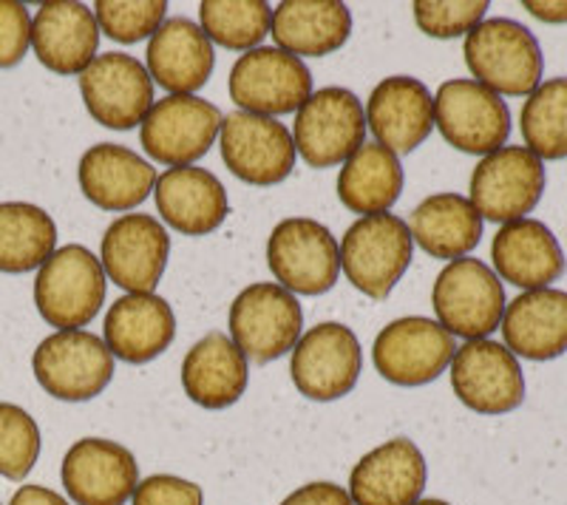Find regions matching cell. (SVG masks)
Instances as JSON below:
<instances>
[{
	"instance_id": "cell-39",
	"label": "cell",
	"mask_w": 567,
	"mask_h": 505,
	"mask_svg": "<svg viewBox=\"0 0 567 505\" xmlns=\"http://www.w3.org/2000/svg\"><path fill=\"white\" fill-rule=\"evenodd\" d=\"M32 45V18L23 3L0 0V69H12Z\"/></svg>"
},
{
	"instance_id": "cell-20",
	"label": "cell",
	"mask_w": 567,
	"mask_h": 505,
	"mask_svg": "<svg viewBox=\"0 0 567 505\" xmlns=\"http://www.w3.org/2000/svg\"><path fill=\"white\" fill-rule=\"evenodd\" d=\"M367 128L374 143L392 154H412L434 128V97L417 78H386L374 85L367 103Z\"/></svg>"
},
{
	"instance_id": "cell-36",
	"label": "cell",
	"mask_w": 567,
	"mask_h": 505,
	"mask_svg": "<svg viewBox=\"0 0 567 505\" xmlns=\"http://www.w3.org/2000/svg\"><path fill=\"white\" fill-rule=\"evenodd\" d=\"M40 457V429L27 409L0 403V477L23 480Z\"/></svg>"
},
{
	"instance_id": "cell-40",
	"label": "cell",
	"mask_w": 567,
	"mask_h": 505,
	"mask_svg": "<svg viewBox=\"0 0 567 505\" xmlns=\"http://www.w3.org/2000/svg\"><path fill=\"white\" fill-rule=\"evenodd\" d=\"M134 505H205V494L196 483L176 474H151L136 486Z\"/></svg>"
},
{
	"instance_id": "cell-15",
	"label": "cell",
	"mask_w": 567,
	"mask_h": 505,
	"mask_svg": "<svg viewBox=\"0 0 567 505\" xmlns=\"http://www.w3.org/2000/svg\"><path fill=\"white\" fill-rule=\"evenodd\" d=\"M219 148L227 171L256 188H270L287 179L298 156L287 125L247 111H233L221 120Z\"/></svg>"
},
{
	"instance_id": "cell-2",
	"label": "cell",
	"mask_w": 567,
	"mask_h": 505,
	"mask_svg": "<svg viewBox=\"0 0 567 505\" xmlns=\"http://www.w3.org/2000/svg\"><path fill=\"white\" fill-rule=\"evenodd\" d=\"M105 270L89 247L65 245L54 250L34 279V305L45 324L80 330L105 305Z\"/></svg>"
},
{
	"instance_id": "cell-30",
	"label": "cell",
	"mask_w": 567,
	"mask_h": 505,
	"mask_svg": "<svg viewBox=\"0 0 567 505\" xmlns=\"http://www.w3.org/2000/svg\"><path fill=\"white\" fill-rule=\"evenodd\" d=\"M270 34L281 52L323 58L349 40L352 12L338 0H284L272 9Z\"/></svg>"
},
{
	"instance_id": "cell-18",
	"label": "cell",
	"mask_w": 567,
	"mask_h": 505,
	"mask_svg": "<svg viewBox=\"0 0 567 505\" xmlns=\"http://www.w3.org/2000/svg\"><path fill=\"white\" fill-rule=\"evenodd\" d=\"M171 236L148 214H125L105 227L100 265L125 292H154L168 267Z\"/></svg>"
},
{
	"instance_id": "cell-5",
	"label": "cell",
	"mask_w": 567,
	"mask_h": 505,
	"mask_svg": "<svg viewBox=\"0 0 567 505\" xmlns=\"http://www.w3.org/2000/svg\"><path fill=\"white\" fill-rule=\"evenodd\" d=\"M367 140V111L349 89L329 85L312 91L298 109L292 143L310 168L343 165Z\"/></svg>"
},
{
	"instance_id": "cell-43",
	"label": "cell",
	"mask_w": 567,
	"mask_h": 505,
	"mask_svg": "<svg viewBox=\"0 0 567 505\" xmlns=\"http://www.w3.org/2000/svg\"><path fill=\"white\" fill-rule=\"evenodd\" d=\"M525 9L542 23H567V0H525Z\"/></svg>"
},
{
	"instance_id": "cell-38",
	"label": "cell",
	"mask_w": 567,
	"mask_h": 505,
	"mask_svg": "<svg viewBox=\"0 0 567 505\" xmlns=\"http://www.w3.org/2000/svg\"><path fill=\"white\" fill-rule=\"evenodd\" d=\"M414 20H417L420 32L429 38H460L468 34L471 29H477L485 20L488 3L485 0H417L414 3Z\"/></svg>"
},
{
	"instance_id": "cell-31",
	"label": "cell",
	"mask_w": 567,
	"mask_h": 505,
	"mask_svg": "<svg viewBox=\"0 0 567 505\" xmlns=\"http://www.w3.org/2000/svg\"><path fill=\"white\" fill-rule=\"evenodd\" d=\"M412 241L432 259H465L483 239V216L460 194H434L412 210Z\"/></svg>"
},
{
	"instance_id": "cell-16",
	"label": "cell",
	"mask_w": 567,
	"mask_h": 505,
	"mask_svg": "<svg viewBox=\"0 0 567 505\" xmlns=\"http://www.w3.org/2000/svg\"><path fill=\"white\" fill-rule=\"evenodd\" d=\"M361 341L338 321L316 324L292 347V383L310 401L327 403L349 395L361 378Z\"/></svg>"
},
{
	"instance_id": "cell-25",
	"label": "cell",
	"mask_w": 567,
	"mask_h": 505,
	"mask_svg": "<svg viewBox=\"0 0 567 505\" xmlns=\"http://www.w3.org/2000/svg\"><path fill=\"white\" fill-rule=\"evenodd\" d=\"M80 190L97 208L123 214L140 208L156 188V168L125 145H91L78 168Z\"/></svg>"
},
{
	"instance_id": "cell-13",
	"label": "cell",
	"mask_w": 567,
	"mask_h": 505,
	"mask_svg": "<svg viewBox=\"0 0 567 505\" xmlns=\"http://www.w3.org/2000/svg\"><path fill=\"white\" fill-rule=\"evenodd\" d=\"M221 120L219 109L196 94H168L156 100L148 117L142 120V148L159 165H194L216 143Z\"/></svg>"
},
{
	"instance_id": "cell-22",
	"label": "cell",
	"mask_w": 567,
	"mask_h": 505,
	"mask_svg": "<svg viewBox=\"0 0 567 505\" xmlns=\"http://www.w3.org/2000/svg\"><path fill=\"white\" fill-rule=\"evenodd\" d=\"M176 338V316L156 292H125L105 312L103 341L125 363H148Z\"/></svg>"
},
{
	"instance_id": "cell-17",
	"label": "cell",
	"mask_w": 567,
	"mask_h": 505,
	"mask_svg": "<svg viewBox=\"0 0 567 505\" xmlns=\"http://www.w3.org/2000/svg\"><path fill=\"white\" fill-rule=\"evenodd\" d=\"M80 94L91 117L114 131L142 125L156 103L148 69L123 52H105L91 60L80 74Z\"/></svg>"
},
{
	"instance_id": "cell-8",
	"label": "cell",
	"mask_w": 567,
	"mask_h": 505,
	"mask_svg": "<svg viewBox=\"0 0 567 505\" xmlns=\"http://www.w3.org/2000/svg\"><path fill=\"white\" fill-rule=\"evenodd\" d=\"M301 305L281 285L256 281L233 298L230 338L250 361L270 363L287 355L301 338Z\"/></svg>"
},
{
	"instance_id": "cell-9",
	"label": "cell",
	"mask_w": 567,
	"mask_h": 505,
	"mask_svg": "<svg viewBox=\"0 0 567 505\" xmlns=\"http://www.w3.org/2000/svg\"><path fill=\"white\" fill-rule=\"evenodd\" d=\"M545 163L523 145H505L483 156L471 174L468 202L477 208L483 221L508 225L528 219L545 194Z\"/></svg>"
},
{
	"instance_id": "cell-21",
	"label": "cell",
	"mask_w": 567,
	"mask_h": 505,
	"mask_svg": "<svg viewBox=\"0 0 567 505\" xmlns=\"http://www.w3.org/2000/svg\"><path fill=\"white\" fill-rule=\"evenodd\" d=\"M425 457L409 437H394L372 449L349 474V497L354 505H414L423 499Z\"/></svg>"
},
{
	"instance_id": "cell-37",
	"label": "cell",
	"mask_w": 567,
	"mask_h": 505,
	"mask_svg": "<svg viewBox=\"0 0 567 505\" xmlns=\"http://www.w3.org/2000/svg\"><path fill=\"white\" fill-rule=\"evenodd\" d=\"M94 18L105 38L116 43H140L145 38H154L156 29L168 20V3L165 0H142V3L97 0Z\"/></svg>"
},
{
	"instance_id": "cell-12",
	"label": "cell",
	"mask_w": 567,
	"mask_h": 505,
	"mask_svg": "<svg viewBox=\"0 0 567 505\" xmlns=\"http://www.w3.org/2000/svg\"><path fill=\"white\" fill-rule=\"evenodd\" d=\"M452 389L457 401L477 415H508L523 406L525 375L505 343L480 338L454 352Z\"/></svg>"
},
{
	"instance_id": "cell-6",
	"label": "cell",
	"mask_w": 567,
	"mask_h": 505,
	"mask_svg": "<svg viewBox=\"0 0 567 505\" xmlns=\"http://www.w3.org/2000/svg\"><path fill=\"white\" fill-rule=\"evenodd\" d=\"M32 372L58 401H91L103 395L114 378V355L94 332L60 330L38 343Z\"/></svg>"
},
{
	"instance_id": "cell-33",
	"label": "cell",
	"mask_w": 567,
	"mask_h": 505,
	"mask_svg": "<svg viewBox=\"0 0 567 505\" xmlns=\"http://www.w3.org/2000/svg\"><path fill=\"white\" fill-rule=\"evenodd\" d=\"M58 250V225L29 202H0V272H29Z\"/></svg>"
},
{
	"instance_id": "cell-7",
	"label": "cell",
	"mask_w": 567,
	"mask_h": 505,
	"mask_svg": "<svg viewBox=\"0 0 567 505\" xmlns=\"http://www.w3.org/2000/svg\"><path fill=\"white\" fill-rule=\"evenodd\" d=\"M230 97L247 114L281 117L312 97V74L301 58L278 45H258L230 69Z\"/></svg>"
},
{
	"instance_id": "cell-4",
	"label": "cell",
	"mask_w": 567,
	"mask_h": 505,
	"mask_svg": "<svg viewBox=\"0 0 567 505\" xmlns=\"http://www.w3.org/2000/svg\"><path fill=\"white\" fill-rule=\"evenodd\" d=\"M412 234L394 214L363 216L343 234L341 270L369 298H386L412 265Z\"/></svg>"
},
{
	"instance_id": "cell-44",
	"label": "cell",
	"mask_w": 567,
	"mask_h": 505,
	"mask_svg": "<svg viewBox=\"0 0 567 505\" xmlns=\"http://www.w3.org/2000/svg\"><path fill=\"white\" fill-rule=\"evenodd\" d=\"M414 505H452V503H445V499H417V503Z\"/></svg>"
},
{
	"instance_id": "cell-41",
	"label": "cell",
	"mask_w": 567,
	"mask_h": 505,
	"mask_svg": "<svg viewBox=\"0 0 567 505\" xmlns=\"http://www.w3.org/2000/svg\"><path fill=\"white\" fill-rule=\"evenodd\" d=\"M278 505H354V503L352 497H349L347 488L336 486V483H327V480H318V483H307V486L287 494Z\"/></svg>"
},
{
	"instance_id": "cell-26",
	"label": "cell",
	"mask_w": 567,
	"mask_h": 505,
	"mask_svg": "<svg viewBox=\"0 0 567 505\" xmlns=\"http://www.w3.org/2000/svg\"><path fill=\"white\" fill-rule=\"evenodd\" d=\"M32 49L49 72L83 74L100 49L94 9L71 0L43 3L32 18Z\"/></svg>"
},
{
	"instance_id": "cell-29",
	"label": "cell",
	"mask_w": 567,
	"mask_h": 505,
	"mask_svg": "<svg viewBox=\"0 0 567 505\" xmlns=\"http://www.w3.org/2000/svg\"><path fill=\"white\" fill-rule=\"evenodd\" d=\"M247 358L221 332H207L187 350L182 361L185 395L202 409H227L247 392Z\"/></svg>"
},
{
	"instance_id": "cell-19",
	"label": "cell",
	"mask_w": 567,
	"mask_h": 505,
	"mask_svg": "<svg viewBox=\"0 0 567 505\" xmlns=\"http://www.w3.org/2000/svg\"><path fill=\"white\" fill-rule=\"evenodd\" d=\"M63 486L78 505H125L140 486V463L120 443L83 437L65 452Z\"/></svg>"
},
{
	"instance_id": "cell-27",
	"label": "cell",
	"mask_w": 567,
	"mask_h": 505,
	"mask_svg": "<svg viewBox=\"0 0 567 505\" xmlns=\"http://www.w3.org/2000/svg\"><path fill=\"white\" fill-rule=\"evenodd\" d=\"M216 54L202 27L190 18H168L151 38L145 69L168 94H194L210 80Z\"/></svg>"
},
{
	"instance_id": "cell-35",
	"label": "cell",
	"mask_w": 567,
	"mask_h": 505,
	"mask_svg": "<svg viewBox=\"0 0 567 505\" xmlns=\"http://www.w3.org/2000/svg\"><path fill=\"white\" fill-rule=\"evenodd\" d=\"M272 9L265 0H205L199 3V27L210 43L230 52H252L270 34Z\"/></svg>"
},
{
	"instance_id": "cell-32",
	"label": "cell",
	"mask_w": 567,
	"mask_h": 505,
	"mask_svg": "<svg viewBox=\"0 0 567 505\" xmlns=\"http://www.w3.org/2000/svg\"><path fill=\"white\" fill-rule=\"evenodd\" d=\"M400 194H403V168L398 154L378 143H363L338 174V196L354 214H386Z\"/></svg>"
},
{
	"instance_id": "cell-28",
	"label": "cell",
	"mask_w": 567,
	"mask_h": 505,
	"mask_svg": "<svg viewBox=\"0 0 567 505\" xmlns=\"http://www.w3.org/2000/svg\"><path fill=\"white\" fill-rule=\"evenodd\" d=\"M505 347L516 358L554 361L567 352V292L542 287L525 290L505 305L503 324Z\"/></svg>"
},
{
	"instance_id": "cell-34",
	"label": "cell",
	"mask_w": 567,
	"mask_h": 505,
	"mask_svg": "<svg viewBox=\"0 0 567 505\" xmlns=\"http://www.w3.org/2000/svg\"><path fill=\"white\" fill-rule=\"evenodd\" d=\"M519 128L530 154L545 159L567 156V78L545 80L528 94Z\"/></svg>"
},
{
	"instance_id": "cell-42",
	"label": "cell",
	"mask_w": 567,
	"mask_h": 505,
	"mask_svg": "<svg viewBox=\"0 0 567 505\" xmlns=\"http://www.w3.org/2000/svg\"><path fill=\"white\" fill-rule=\"evenodd\" d=\"M9 505H69V499L45 486H20Z\"/></svg>"
},
{
	"instance_id": "cell-23",
	"label": "cell",
	"mask_w": 567,
	"mask_h": 505,
	"mask_svg": "<svg viewBox=\"0 0 567 505\" xmlns=\"http://www.w3.org/2000/svg\"><path fill=\"white\" fill-rule=\"evenodd\" d=\"M491 265L503 281L523 290H542L561 279L565 252L545 221L516 219L496 230Z\"/></svg>"
},
{
	"instance_id": "cell-10",
	"label": "cell",
	"mask_w": 567,
	"mask_h": 505,
	"mask_svg": "<svg viewBox=\"0 0 567 505\" xmlns=\"http://www.w3.org/2000/svg\"><path fill=\"white\" fill-rule=\"evenodd\" d=\"M267 265L292 296H323L341 276V250L329 227L316 219H284L267 239Z\"/></svg>"
},
{
	"instance_id": "cell-14",
	"label": "cell",
	"mask_w": 567,
	"mask_h": 505,
	"mask_svg": "<svg viewBox=\"0 0 567 505\" xmlns=\"http://www.w3.org/2000/svg\"><path fill=\"white\" fill-rule=\"evenodd\" d=\"M457 352L452 332L423 316L398 318L383 327L372 343L374 370L398 387H423L452 367Z\"/></svg>"
},
{
	"instance_id": "cell-11",
	"label": "cell",
	"mask_w": 567,
	"mask_h": 505,
	"mask_svg": "<svg viewBox=\"0 0 567 505\" xmlns=\"http://www.w3.org/2000/svg\"><path fill=\"white\" fill-rule=\"evenodd\" d=\"M434 125L463 154L488 156L508 143L511 111L477 80H449L434 94Z\"/></svg>"
},
{
	"instance_id": "cell-1",
	"label": "cell",
	"mask_w": 567,
	"mask_h": 505,
	"mask_svg": "<svg viewBox=\"0 0 567 505\" xmlns=\"http://www.w3.org/2000/svg\"><path fill=\"white\" fill-rule=\"evenodd\" d=\"M463 54L477 83L499 97H528L545 74L536 34L511 18H485L465 34Z\"/></svg>"
},
{
	"instance_id": "cell-24",
	"label": "cell",
	"mask_w": 567,
	"mask_h": 505,
	"mask_svg": "<svg viewBox=\"0 0 567 505\" xmlns=\"http://www.w3.org/2000/svg\"><path fill=\"white\" fill-rule=\"evenodd\" d=\"M154 199L162 221L182 236L213 234L230 214V202L219 176L196 165L168 168L156 176Z\"/></svg>"
},
{
	"instance_id": "cell-3",
	"label": "cell",
	"mask_w": 567,
	"mask_h": 505,
	"mask_svg": "<svg viewBox=\"0 0 567 505\" xmlns=\"http://www.w3.org/2000/svg\"><path fill=\"white\" fill-rule=\"evenodd\" d=\"M437 324L465 341H480L499 330L505 316V287L480 259H454L440 270L432 290Z\"/></svg>"
}]
</instances>
